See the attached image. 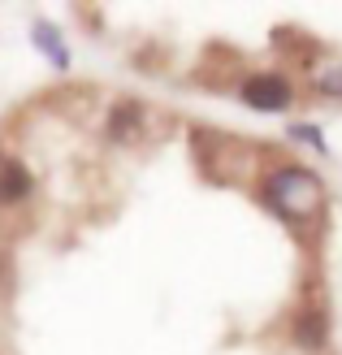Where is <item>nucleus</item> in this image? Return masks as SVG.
<instances>
[{
    "label": "nucleus",
    "instance_id": "obj_1",
    "mask_svg": "<svg viewBox=\"0 0 342 355\" xmlns=\"http://www.w3.org/2000/svg\"><path fill=\"white\" fill-rule=\"evenodd\" d=\"M260 200L277 221L308 225L312 212L325 204V187H320V178L312 169H303V165H277V169H268L264 187H260Z\"/></svg>",
    "mask_w": 342,
    "mask_h": 355
},
{
    "label": "nucleus",
    "instance_id": "obj_2",
    "mask_svg": "<svg viewBox=\"0 0 342 355\" xmlns=\"http://www.w3.org/2000/svg\"><path fill=\"white\" fill-rule=\"evenodd\" d=\"M239 96L256 113H286L295 104V83L286 74H251V78H243Z\"/></svg>",
    "mask_w": 342,
    "mask_h": 355
},
{
    "label": "nucleus",
    "instance_id": "obj_3",
    "mask_svg": "<svg viewBox=\"0 0 342 355\" xmlns=\"http://www.w3.org/2000/svg\"><path fill=\"white\" fill-rule=\"evenodd\" d=\"M31 191H35L31 169L17 156H0V204H22Z\"/></svg>",
    "mask_w": 342,
    "mask_h": 355
},
{
    "label": "nucleus",
    "instance_id": "obj_4",
    "mask_svg": "<svg viewBox=\"0 0 342 355\" xmlns=\"http://www.w3.org/2000/svg\"><path fill=\"white\" fill-rule=\"evenodd\" d=\"M295 343L303 351H325V343H330V316L320 308H303L295 316Z\"/></svg>",
    "mask_w": 342,
    "mask_h": 355
},
{
    "label": "nucleus",
    "instance_id": "obj_5",
    "mask_svg": "<svg viewBox=\"0 0 342 355\" xmlns=\"http://www.w3.org/2000/svg\"><path fill=\"white\" fill-rule=\"evenodd\" d=\"M31 44L48 57V65H57V69H69V48H65V40H61V31H57V22H48V17H40V22L31 26Z\"/></svg>",
    "mask_w": 342,
    "mask_h": 355
},
{
    "label": "nucleus",
    "instance_id": "obj_6",
    "mask_svg": "<svg viewBox=\"0 0 342 355\" xmlns=\"http://www.w3.org/2000/svg\"><path fill=\"white\" fill-rule=\"evenodd\" d=\"M139 121H143V109L130 104V100H121L117 109L109 113V139H117V144H121V139H135L139 135Z\"/></svg>",
    "mask_w": 342,
    "mask_h": 355
},
{
    "label": "nucleus",
    "instance_id": "obj_7",
    "mask_svg": "<svg viewBox=\"0 0 342 355\" xmlns=\"http://www.w3.org/2000/svg\"><path fill=\"white\" fill-rule=\"evenodd\" d=\"M286 135H291L295 144L312 148L316 156H330V144H325V135H320V126H312V121H295V126H286Z\"/></svg>",
    "mask_w": 342,
    "mask_h": 355
},
{
    "label": "nucleus",
    "instance_id": "obj_8",
    "mask_svg": "<svg viewBox=\"0 0 342 355\" xmlns=\"http://www.w3.org/2000/svg\"><path fill=\"white\" fill-rule=\"evenodd\" d=\"M316 92H325V96H338V100H342V65H330L325 74L316 78Z\"/></svg>",
    "mask_w": 342,
    "mask_h": 355
}]
</instances>
